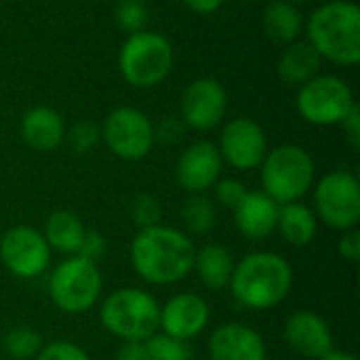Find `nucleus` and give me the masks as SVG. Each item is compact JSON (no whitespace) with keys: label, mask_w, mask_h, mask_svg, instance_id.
Here are the masks:
<instances>
[{"label":"nucleus","mask_w":360,"mask_h":360,"mask_svg":"<svg viewBox=\"0 0 360 360\" xmlns=\"http://www.w3.org/2000/svg\"><path fill=\"white\" fill-rule=\"evenodd\" d=\"M192 240L173 228L152 226L137 232L131 243V264L150 285H173L194 270Z\"/></svg>","instance_id":"1"},{"label":"nucleus","mask_w":360,"mask_h":360,"mask_svg":"<svg viewBox=\"0 0 360 360\" xmlns=\"http://www.w3.org/2000/svg\"><path fill=\"white\" fill-rule=\"evenodd\" d=\"M293 270L289 262L270 251L247 255L234 266L230 289L232 295L251 310H270L291 291Z\"/></svg>","instance_id":"2"},{"label":"nucleus","mask_w":360,"mask_h":360,"mask_svg":"<svg viewBox=\"0 0 360 360\" xmlns=\"http://www.w3.org/2000/svg\"><path fill=\"white\" fill-rule=\"evenodd\" d=\"M310 44L321 57L338 65L360 61V8L348 0H331L319 6L308 21Z\"/></svg>","instance_id":"3"},{"label":"nucleus","mask_w":360,"mask_h":360,"mask_svg":"<svg viewBox=\"0 0 360 360\" xmlns=\"http://www.w3.org/2000/svg\"><path fill=\"white\" fill-rule=\"evenodd\" d=\"M99 316L103 327L122 342H146L160 329L158 302L137 287L110 293Z\"/></svg>","instance_id":"4"},{"label":"nucleus","mask_w":360,"mask_h":360,"mask_svg":"<svg viewBox=\"0 0 360 360\" xmlns=\"http://www.w3.org/2000/svg\"><path fill=\"white\" fill-rule=\"evenodd\" d=\"M262 167L264 192L276 205L297 202L314 184V160L300 146H278L266 154Z\"/></svg>","instance_id":"5"},{"label":"nucleus","mask_w":360,"mask_h":360,"mask_svg":"<svg viewBox=\"0 0 360 360\" xmlns=\"http://www.w3.org/2000/svg\"><path fill=\"white\" fill-rule=\"evenodd\" d=\"M118 68L129 84L139 89L156 86L173 68V46L156 32L131 34L120 49Z\"/></svg>","instance_id":"6"},{"label":"nucleus","mask_w":360,"mask_h":360,"mask_svg":"<svg viewBox=\"0 0 360 360\" xmlns=\"http://www.w3.org/2000/svg\"><path fill=\"white\" fill-rule=\"evenodd\" d=\"M101 293V272L97 264L72 255L61 262L49 281L53 304L65 314H82L95 306Z\"/></svg>","instance_id":"7"},{"label":"nucleus","mask_w":360,"mask_h":360,"mask_svg":"<svg viewBox=\"0 0 360 360\" xmlns=\"http://www.w3.org/2000/svg\"><path fill=\"white\" fill-rule=\"evenodd\" d=\"M354 95L350 86L338 76H314L302 84L297 95V110L304 120L327 127L342 124L354 108Z\"/></svg>","instance_id":"8"},{"label":"nucleus","mask_w":360,"mask_h":360,"mask_svg":"<svg viewBox=\"0 0 360 360\" xmlns=\"http://www.w3.org/2000/svg\"><path fill=\"white\" fill-rule=\"evenodd\" d=\"M319 217L333 230H352L360 221L359 179L348 171L325 175L314 192Z\"/></svg>","instance_id":"9"},{"label":"nucleus","mask_w":360,"mask_h":360,"mask_svg":"<svg viewBox=\"0 0 360 360\" xmlns=\"http://www.w3.org/2000/svg\"><path fill=\"white\" fill-rule=\"evenodd\" d=\"M108 148L122 160H141L154 146V124L137 108L114 110L101 131Z\"/></svg>","instance_id":"10"},{"label":"nucleus","mask_w":360,"mask_h":360,"mask_svg":"<svg viewBox=\"0 0 360 360\" xmlns=\"http://www.w3.org/2000/svg\"><path fill=\"white\" fill-rule=\"evenodd\" d=\"M0 259L15 276L36 278L51 262V247L36 228L15 226L0 238Z\"/></svg>","instance_id":"11"},{"label":"nucleus","mask_w":360,"mask_h":360,"mask_svg":"<svg viewBox=\"0 0 360 360\" xmlns=\"http://www.w3.org/2000/svg\"><path fill=\"white\" fill-rule=\"evenodd\" d=\"M219 154L238 171L259 167L268 154V139L264 129L251 118H236L226 124L221 133Z\"/></svg>","instance_id":"12"},{"label":"nucleus","mask_w":360,"mask_h":360,"mask_svg":"<svg viewBox=\"0 0 360 360\" xmlns=\"http://www.w3.org/2000/svg\"><path fill=\"white\" fill-rule=\"evenodd\" d=\"M228 95L215 78L194 80L181 97L184 124L196 131H209L217 127L226 114Z\"/></svg>","instance_id":"13"},{"label":"nucleus","mask_w":360,"mask_h":360,"mask_svg":"<svg viewBox=\"0 0 360 360\" xmlns=\"http://www.w3.org/2000/svg\"><path fill=\"white\" fill-rule=\"evenodd\" d=\"M209 316V304L200 295L181 293L171 297L160 308V329L165 335L188 342L207 329Z\"/></svg>","instance_id":"14"},{"label":"nucleus","mask_w":360,"mask_h":360,"mask_svg":"<svg viewBox=\"0 0 360 360\" xmlns=\"http://www.w3.org/2000/svg\"><path fill=\"white\" fill-rule=\"evenodd\" d=\"M224 158L211 141L192 143L177 162V181L190 194H200L217 184Z\"/></svg>","instance_id":"15"},{"label":"nucleus","mask_w":360,"mask_h":360,"mask_svg":"<svg viewBox=\"0 0 360 360\" xmlns=\"http://www.w3.org/2000/svg\"><path fill=\"white\" fill-rule=\"evenodd\" d=\"M285 340L291 350L306 359H323L333 350V335L327 321L308 310L289 316L285 325Z\"/></svg>","instance_id":"16"},{"label":"nucleus","mask_w":360,"mask_h":360,"mask_svg":"<svg viewBox=\"0 0 360 360\" xmlns=\"http://www.w3.org/2000/svg\"><path fill=\"white\" fill-rule=\"evenodd\" d=\"M209 356L211 360H266V344L255 329L228 323L213 331Z\"/></svg>","instance_id":"17"},{"label":"nucleus","mask_w":360,"mask_h":360,"mask_svg":"<svg viewBox=\"0 0 360 360\" xmlns=\"http://www.w3.org/2000/svg\"><path fill=\"white\" fill-rule=\"evenodd\" d=\"M234 221L243 236L251 240L268 238L276 230L278 205L266 192H247L234 209Z\"/></svg>","instance_id":"18"},{"label":"nucleus","mask_w":360,"mask_h":360,"mask_svg":"<svg viewBox=\"0 0 360 360\" xmlns=\"http://www.w3.org/2000/svg\"><path fill=\"white\" fill-rule=\"evenodd\" d=\"M21 137L23 141L40 152L55 150L65 139L63 118L46 105H38L25 112L21 120Z\"/></svg>","instance_id":"19"},{"label":"nucleus","mask_w":360,"mask_h":360,"mask_svg":"<svg viewBox=\"0 0 360 360\" xmlns=\"http://www.w3.org/2000/svg\"><path fill=\"white\" fill-rule=\"evenodd\" d=\"M321 61L323 57L310 42H291L278 59V76L291 86H302L319 74Z\"/></svg>","instance_id":"20"},{"label":"nucleus","mask_w":360,"mask_h":360,"mask_svg":"<svg viewBox=\"0 0 360 360\" xmlns=\"http://www.w3.org/2000/svg\"><path fill=\"white\" fill-rule=\"evenodd\" d=\"M84 232L86 230L78 215H74L72 211L59 209L49 215L42 236L53 251H59L65 255H76L82 245Z\"/></svg>","instance_id":"21"},{"label":"nucleus","mask_w":360,"mask_h":360,"mask_svg":"<svg viewBox=\"0 0 360 360\" xmlns=\"http://www.w3.org/2000/svg\"><path fill=\"white\" fill-rule=\"evenodd\" d=\"M194 270L198 272V278L207 289L219 291L230 285L234 272V259L228 249L219 245H205L200 251H196Z\"/></svg>","instance_id":"22"},{"label":"nucleus","mask_w":360,"mask_h":360,"mask_svg":"<svg viewBox=\"0 0 360 360\" xmlns=\"http://www.w3.org/2000/svg\"><path fill=\"white\" fill-rule=\"evenodd\" d=\"M276 228L281 236L293 247H306L316 236V217L302 202H289L278 207Z\"/></svg>","instance_id":"23"},{"label":"nucleus","mask_w":360,"mask_h":360,"mask_svg":"<svg viewBox=\"0 0 360 360\" xmlns=\"http://www.w3.org/2000/svg\"><path fill=\"white\" fill-rule=\"evenodd\" d=\"M302 25V13L289 0H272L264 11V30L278 44H291L300 36Z\"/></svg>","instance_id":"24"},{"label":"nucleus","mask_w":360,"mask_h":360,"mask_svg":"<svg viewBox=\"0 0 360 360\" xmlns=\"http://www.w3.org/2000/svg\"><path fill=\"white\" fill-rule=\"evenodd\" d=\"M184 224L194 234H207L215 226V207L209 198L200 194H192L181 211Z\"/></svg>","instance_id":"25"},{"label":"nucleus","mask_w":360,"mask_h":360,"mask_svg":"<svg viewBox=\"0 0 360 360\" xmlns=\"http://www.w3.org/2000/svg\"><path fill=\"white\" fill-rule=\"evenodd\" d=\"M4 350L15 360L34 359L42 350V338L30 327H15L4 338Z\"/></svg>","instance_id":"26"},{"label":"nucleus","mask_w":360,"mask_h":360,"mask_svg":"<svg viewBox=\"0 0 360 360\" xmlns=\"http://www.w3.org/2000/svg\"><path fill=\"white\" fill-rule=\"evenodd\" d=\"M146 348L150 360H192L188 342L175 340L165 333H154L150 340H146Z\"/></svg>","instance_id":"27"},{"label":"nucleus","mask_w":360,"mask_h":360,"mask_svg":"<svg viewBox=\"0 0 360 360\" xmlns=\"http://www.w3.org/2000/svg\"><path fill=\"white\" fill-rule=\"evenodd\" d=\"M148 15H150L148 13V4L143 0H118L116 11H114L118 27L122 32H127L129 36L146 30Z\"/></svg>","instance_id":"28"},{"label":"nucleus","mask_w":360,"mask_h":360,"mask_svg":"<svg viewBox=\"0 0 360 360\" xmlns=\"http://www.w3.org/2000/svg\"><path fill=\"white\" fill-rule=\"evenodd\" d=\"M131 215H133V221L139 226V230H143V228L160 226L162 209H160V202H158L154 196H150V194H139V196L133 200Z\"/></svg>","instance_id":"29"},{"label":"nucleus","mask_w":360,"mask_h":360,"mask_svg":"<svg viewBox=\"0 0 360 360\" xmlns=\"http://www.w3.org/2000/svg\"><path fill=\"white\" fill-rule=\"evenodd\" d=\"M65 137H68L72 150L89 152L91 148L97 146V141L101 137V129L95 122H91V120H80L70 131H65Z\"/></svg>","instance_id":"30"},{"label":"nucleus","mask_w":360,"mask_h":360,"mask_svg":"<svg viewBox=\"0 0 360 360\" xmlns=\"http://www.w3.org/2000/svg\"><path fill=\"white\" fill-rule=\"evenodd\" d=\"M36 360H91L89 354L72 342H53L42 346Z\"/></svg>","instance_id":"31"},{"label":"nucleus","mask_w":360,"mask_h":360,"mask_svg":"<svg viewBox=\"0 0 360 360\" xmlns=\"http://www.w3.org/2000/svg\"><path fill=\"white\" fill-rule=\"evenodd\" d=\"M215 194H217V200L224 205V207H228V209H236L238 207V202L245 198V194H247V188L240 184V181H236V179H221L219 184H217V188H215Z\"/></svg>","instance_id":"32"},{"label":"nucleus","mask_w":360,"mask_h":360,"mask_svg":"<svg viewBox=\"0 0 360 360\" xmlns=\"http://www.w3.org/2000/svg\"><path fill=\"white\" fill-rule=\"evenodd\" d=\"M103 253H105V240H103V236L99 232H95V230H86L84 232V238H82V245H80V249H78L76 255H80V257L97 264V259H101Z\"/></svg>","instance_id":"33"},{"label":"nucleus","mask_w":360,"mask_h":360,"mask_svg":"<svg viewBox=\"0 0 360 360\" xmlns=\"http://www.w3.org/2000/svg\"><path fill=\"white\" fill-rule=\"evenodd\" d=\"M186 124L179 118H167L154 129V139H160L162 143H175L184 137Z\"/></svg>","instance_id":"34"},{"label":"nucleus","mask_w":360,"mask_h":360,"mask_svg":"<svg viewBox=\"0 0 360 360\" xmlns=\"http://www.w3.org/2000/svg\"><path fill=\"white\" fill-rule=\"evenodd\" d=\"M338 251L340 255L350 262V264H356L360 259V234L352 228V230H346L344 236L340 238L338 243Z\"/></svg>","instance_id":"35"},{"label":"nucleus","mask_w":360,"mask_h":360,"mask_svg":"<svg viewBox=\"0 0 360 360\" xmlns=\"http://www.w3.org/2000/svg\"><path fill=\"white\" fill-rule=\"evenodd\" d=\"M116 360H150L146 342H124L116 354Z\"/></svg>","instance_id":"36"},{"label":"nucleus","mask_w":360,"mask_h":360,"mask_svg":"<svg viewBox=\"0 0 360 360\" xmlns=\"http://www.w3.org/2000/svg\"><path fill=\"white\" fill-rule=\"evenodd\" d=\"M344 131H346V135H348V139H350V143L354 146V148H360V108L359 105H354L352 110H350V114L344 118Z\"/></svg>","instance_id":"37"},{"label":"nucleus","mask_w":360,"mask_h":360,"mask_svg":"<svg viewBox=\"0 0 360 360\" xmlns=\"http://www.w3.org/2000/svg\"><path fill=\"white\" fill-rule=\"evenodd\" d=\"M188 8H192L194 13H200V15H209V13H215L224 0H181Z\"/></svg>","instance_id":"38"},{"label":"nucleus","mask_w":360,"mask_h":360,"mask_svg":"<svg viewBox=\"0 0 360 360\" xmlns=\"http://www.w3.org/2000/svg\"><path fill=\"white\" fill-rule=\"evenodd\" d=\"M319 360H359L356 356H352V354H346V352H335V350H331L329 354H325L323 359Z\"/></svg>","instance_id":"39"},{"label":"nucleus","mask_w":360,"mask_h":360,"mask_svg":"<svg viewBox=\"0 0 360 360\" xmlns=\"http://www.w3.org/2000/svg\"><path fill=\"white\" fill-rule=\"evenodd\" d=\"M289 2H308V0H289Z\"/></svg>","instance_id":"40"}]
</instances>
